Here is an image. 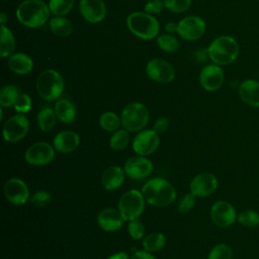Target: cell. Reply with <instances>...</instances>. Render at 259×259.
<instances>
[{
  "instance_id": "23",
  "label": "cell",
  "mask_w": 259,
  "mask_h": 259,
  "mask_svg": "<svg viewBox=\"0 0 259 259\" xmlns=\"http://www.w3.org/2000/svg\"><path fill=\"white\" fill-rule=\"evenodd\" d=\"M9 69L18 75L29 74L33 69V61L31 58L23 53L12 54L8 59Z\"/></svg>"
},
{
  "instance_id": "27",
  "label": "cell",
  "mask_w": 259,
  "mask_h": 259,
  "mask_svg": "<svg viewBox=\"0 0 259 259\" xmlns=\"http://www.w3.org/2000/svg\"><path fill=\"white\" fill-rule=\"evenodd\" d=\"M57 115L50 107L42 108L37 114V125L42 132H50L56 124Z\"/></svg>"
},
{
  "instance_id": "16",
  "label": "cell",
  "mask_w": 259,
  "mask_h": 259,
  "mask_svg": "<svg viewBox=\"0 0 259 259\" xmlns=\"http://www.w3.org/2000/svg\"><path fill=\"white\" fill-rule=\"evenodd\" d=\"M4 194L13 204H23L29 198V191L24 181L19 178H11L4 185Z\"/></svg>"
},
{
  "instance_id": "6",
  "label": "cell",
  "mask_w": 259,
  "mask_h": 259,
  "mask_svg": "<svg viewBox=\"0 0 259 259\" xmlns=\"http://www.w3.org/2000/svg\"><path fill=\"white\" fill-rule=\"evenodd\" d=\"M120 120L124 130L139 132L147 125L149 121V111L144 104L132 102L122 109Z\"/></svg>"
},
{
  "instance_id": "21",
  "label": "cell",
  "mask_w": 259,
  "mask_h": 259,
  "mask_svg": "<svg viewBox=\"0 0 259 259\" xmlns=\"http://www.w3.org/2000/svg\"><path fill=\"white\" fill-rule=\"evenodd\" d=\"M241 99L252 107H259V82L253 79L243 81L239 87Z\"/></svg>"
},
{
  "instance_id": "11",
  "label": "cell",
  "mask_w": 259,
  "mask_h": 259,
  "mask_svg": "<svg viewBox=\"0 0 259 259\" xmlns=\"http://www.w3.org/2000/svg\"><path fill=\"white\" fill-rule=\"evenodd\" d=\"M146 73L152 80L159 83H169L175 77V71L172 65L159 58H154L148 62Z\"/></svg>"
},
{
  "instance_id": "2",
  "label": "cell",
  "mask_w": 259,
  "mask_h": 259,
  "mask_svg": "<svg viewBox=\"0 0 259 259\" xmlns=\"http://www.w3.org/2000/svg\"><path fill=\"white\" fill-rule=\"evenodd\" d=\"M50 12L49 5L42 0H24L16 10V17L24 26L36 28L46 24Z\"/></svg>"
},
{
  "instance_id": "12",
  "label": "cell",
  "mask_w": 259,
  "mask_h": 259,
  "mask_svg": "<svg viewBox=\"0 0 259 259\" xmlns=\"http://www.w3.org/2000/svg\"><path fill=\"white\" fill-rule=\"evenodd\" d=\"M159 135L154 130H145L140 132L134 139L133 149L141 155L147 156L154 153L159 146Z\"/></svg>"
},
{
  "instance_id": "7",
  "label": "cell",
  "mask_w": 259,
  "mask_h": 259,
  "mask_svg": "<svg viewBox=\"0 0 259 259\" xmlns=\"http://www.w3.org/2000/svg\"><path fill=\"white\" fill-rule=\"evenodd\" d=\"M118 210L124 221L138 219L145 210V198L142 192L132 189L124 192L118 200Z\"/></svg>"
},
{
  "instance_id": "38",
  "label": "cell",
  "mask_w": 259,
  "mask_h": 259,
  "mask_svg": "<svg viewBox=\"0 0 259 259\" xmlns=\"http://www.w3.org/2000/svg\"><path fill=\"white\" fill-rule=\"evenodd\" d=\"M31 108V98L28 94L22 93L18 96L15 104L14 109L19 113H26Z\"/></svg>"
},
{
  "instance_id": "8",
  "label": "cell",
  "mask_w": 259,
  "mask_h": 259,
  "mask_svg": "<svg viewBox=\"0 0 259 259\" xmlns=\"http://www.w3.org/2000/svg\"><path fill=\"white\" fill-rule=\"evenodd\" d=\"M29 121L23 114H16L6 120L3 126L5 141L15 143L22 140L28 133Z\"/></svg>"
},
{
  "instance_id": "46",
  "label": "cell",
  "mask_w": 259,
  "mask_h": 259,
  "mask_svg": "<svg viewBox=\"0 0 259 259\" xmlns=\"http://www.w3.org/2000/svg\"><path fill=\"white\" fill-rule=\"evenodd\" d=\"M6 21H7V15H6L5 12H2V13L0 14V22H1V25H5Z\"/></svg>"
},
{
  "instance_id": "19",
  "label": "cell",
  "mask_w": 259,
  "mask_h": 259,
  "mask_svg": "<svg viewBox=\"0 0 259 259\" xmlns=\"http://www.w3.org/2000/svg\"><path fill=\"white\" fill-rule=\"evenodd\" d=\"M122 219L119 210L112 207H106L99 211L97 223L99 227L106 232H115L122 227Z\"/></svg>"
},
{
  "instance_id": "44",
  "label": "cell",
  "mask_w": 259,
  "mask_h": 259,
  "mask_svg": "<svg viewBox=\"0 0 259 259\" xmlns=\"http://www.w3.org/2000/svg\"><path fill=\"white\" fill-rule=\"evenodd\" d=\"M165 29H166V31H167V32H169V33L177 32V29H178V23L173 22V21L167 22V23H166V25H165Z\"/></svg>"
},
{
  "instance_id": "30",
  "label": "cell",
  "mask_w": 259,
  "mask_h": 259,
  "mask_svg": "<svg viewBox=\"0 0 259 259\" xmlns=\"http://www.w3.org/2000/svg\"><path fill=\"white\" fill-rule=\"evenodd\" d=\"M130 142V135L126 130L116 131L109 140V146L113 151L124 150Z\"/></svg>"
},
{
  "instance_id": "36",
  "label": "cell",
  "mask_w": 259,
  "mask_h": 259,
  "mask_svg": "<svg viewBox=\"0 0 259 259\" xmlns=\"http://www.w3.org/2000/svg\"><path fill=\"white\" fill-rule=\"evenodd\" d=\"M127 231L130 236L135 239V240H140L143 239L145 236V232H146V228L144 226V224L139 221L138 219L130 221L128 225H127Z\"/></svg>"
},
{
  "instance_id": "14",
  "label": "cell",
  "mask_w": 259,
  "mask_h": 259,
  "mask_svg": "<svg viewBox=\"0 0 259 259\" xmlns=\"http://www.w3.org/2000/svg\"><path fill=\"white\" fill-rule=\"evenodd\" d=\"M190 192L198 197H205L212 194L218 188L217 177L208 172L197 174L190 182Z\"/></svg>"
},
{
  "instance_id": "26",
  "label": "cell",
  "mask_w": 259,
  "mask_h": 259,
  "mask_svg": "<svg viewBox=\"0 0 259 259\" xmlns=\"http://www.w3.org/2000/svg\"><path fill=\"white\" fill-rule=\"evenodd\" d=\"M49 26L52 32L59 36H68L73 32L72 22L63 16H56L51 18Z\"/></svg>"
},
{
  "instance_id": "41",
  "label": "cell",
  "mask_w": 259,
  "mask_h": 259,
  "mask_svg": "<svg viewBox=\"0 0 259 259\" xmlns=\"http://www.w3.org/2000/svg\"><path fill=\"white\" fill-rule=\"evenodd\" d=\"M165 7L164 1L162 0H149L145 4V11L149 14H158Z\"/></svg>"
},
{
  "instance_id": "24",
  "label": "cell",
  "mask_w": 259,
  "mask_h": 259,
  "mask_svg": "<svg viewBox=\"0 0 259 259\" xmlns=\"http://www.w3.org/2000/svg\"><path fill=\"white\" fill-rule=\"evenodd\" d=\"M54 110L57 117L65 123H71L75 120L77 111L74 103L70 99L63 98L58 100L55 104Z\"/></svg>"
},
{
  "instance_id": "31",
  "label": "cell",
  "mask_w": 259,
  "mask_h": 259,
  "mask_svg": "<svg viewBox=\"0 0 259 259\" xmlns=\"http://www.w3.org/2000/svg\"><path fill=\"white\" fill-rule=\"evenodd\" d=\"M74 6V0H50L49 8L56 16H64L68 14Z\"/></svg>"
},
{
  "instance_id": "35",
  "label": "cell",
  "mask_w": 259,
  "mask_h": 259,
  "mask_svg": "<svg viewBox=\"0 0 259 259\" xmlns=\"http://www.w3.org/2000/svg\"><path fill=\"white\" fill-rule=\"evenodd\" d=\"M239 223L247 228H254L259 225V213L255 210H244L238 217Z\"/></svg>"
},
{
  "instance_id": "29",
  "label": "cell",
  "mask_w": 259,
  "mask_h": 259,
  "mask_svg": "<svg viewBox=\"0 0 259 259\" xmlns=\"http://www.w3.org/2000/svg\"><path fill=\"white\" fill-rule=\"evenodd\" d=\"M20 95L19 90L14 85H6L2 87L0 91V104L3 107L14 106L18 96Z\"/></svg>"
},
{
  "instance_id": "4",
  "label": "cell",
  "mask_w": 259,
  "mask_h": 259,
  "mask_svg": "<svg viewBox=\"0 0 259 259\" xmlns=\"http://www.w3.org/2000/svg\"><path fill=\"white\" fill-rule=\"evenodd\" d=\"M126 26L130 31L142 38L152 39L159 33L158 20L147 12H133L126 17Z\"/></svg>"
},
{
  "instance_id": "43",
  "label": "cell",
  "mask_w": 259,
  "mask_h": 259,
  "mask_svg": "<svg viewBox=\"0 0 259 259\" xmlns=\"http://www.w3.org/2000/svg\"><path fill=\"white\" fill-rule=\"evenodd\" d=\"M130 259H155L153 255H151L148 251H137L135 252Z\"/></svg>"
},
{
  "instance_id": "39",
  "label": "cell",
  "mask_w": 259,
  "mask_h": 259,
  "mask_svg": "<svg viewBox=\"0 0 259 259\" xmlns=\"http://www.w3.org/2000/svg\"><path fill=\"white\" fill-rule=\"evenodd\" d=\"M194 204H195V195L192 194L191 192L187 193L180 199L178 203V211L181 213H186L190 209H192Z\"/></svg>"
},
{
  "instance_id": "1",
  "label": "cell",
  "mask_w": 259,
  "mask_h": 259,
  "mask_svg": "<svg viewBox=\"0 0 259 259\" xmlns=\"http://www.w3.org/2000/svg\"><path fill=\"white\" fill-rule=\"evenodd\" d=\"M142 193L147 202L158 207L169 205L176 197V191L172 184L160 177L152 178L146 182L142 188Z\"/></svg>"
},
{
  "instance_id": "10",
  "label": "cell",
  "mask_w": 259,
  "mask_h": 259,
  "mask_svg": "<svg viewBox=\"0 0 259 259\" xmlns=\"http://www.w3.org/2000/svg\"><path fill=\"white\" fill-rule=\"evenodd\" d=\"M55 156L54 148L46 142H37L27 148L24 154L26 162L33 166L49 164Z\"/></svg>"
},
{
  "instance_id": "13",
  "label": "cell",
  "mask_w": 259,
  "mask_h": 259,
  "mask_svg": "<svg viewBox=\"0 0 259 259\" xmlns=\"http://www.w3.org/2000/svg\"><path fill=\"white\" fill-rule=\"evenodd\" d=\"M224 72L219 65H206L199 74V83L203 89L209 92L219 90L224 83Z\"/></svg>"
},
{
  "instance_id": "17",
  "label": "cell",
  "mask_w": 259,
  "mask_h": 259,
  "mask_svg": "<svg viewBox=\"0 0 259 259\" xmlns=\"http://www.w3.org/2000/svg\"><path fill=\"white\" fill-rule=\"evenodd\" d=\"M79 11L85 20L97 23L104 19L106 6L102 0H80Z\"/></svg>"
},
{
  "instance_id": "25",
  "label": "cell",
  "mask_w": 259,
  "mask_h": 259,
  "mask_svg": "<svg viewBox=\"0 0 259 259\" xmlns=\"http://www.w3.org/2000/svg\"><path fill=\"white\" fill-rule=\"evenodd\" d=\"M15 49V38L11 30L5 25L0 28V56L2 58L10 57Z\"/></svg>"
},
{
  "instance_id": "15",
  "label": "cell",
  "mask_w": 259,
  "mask_h": 259,
  "mask_svg": "<svg viewBox=\"0 0 259 259\" xmlns=\"http://www.w3.org/2000/svg\"><path fill=\"white\" fill-rule=\"evenodd\" d=\"M210 217L214 225L226 228L231 226L236 220V210L234 206L225 200H220L213 203L210 209Z\"/></svg>"
},
{
  "instance_id": "34",
  "label": "cell",
  "mask_w": 259,
  "mask_h": 259,
  "mask_svg": "<svg viewBox=\"0 0 259 259\" xmlns=\"http://www.w3.org/2000/svg\"><path fill=\"white\" fill-rule=\"evenodd\" d=\"M233 251L227 244H218L209 252L207 259H232Z\"/></svg>"
},
{
  "instance_id": "32",
  "label": "cell",
  "mask_w": 259,
  "mask_h": 259,
  "mask_svg": "<svg viewBox=\"0 0 259 259\" xmlns=\"http://www.w3.org/2000/svg\"><path fill=\"white\" fill-rule=\"evenodd\" d=\"M120 122H121L120 118L114 112H111V111H106L102 113L99 118L100 126L107 132L116 131L119 127Z\"/></svg>"
},
{
  "instance_id": "5",
  "label": "cell",
  "mask_w": 259,
  "mask_h": 259,
  "mask_svg": "<svg viewBox=\"0 0 259 259\" xmlns=\"http://www.w3.org/2000/svg\"><path fill=\"white\" fill-rule=\"evenodd\" d=\"M35 85L38 95L47 101L58 99L64 91L63 77L53 69H47L41 72L36 79Z\"/></svg>"
},
{
  "instance_id": "28",
  "label": "cell",
  "mask_w": 259,
  "mask_h": 259,
  "mask_svg": "<svg viewBox=\"0 0 259 259\" xmlns=\"http://www.w3.org/2000/svg\"><path fill=\"white\" fill-rule=\"evenodd\" d=\"M166 237L162 233L155 232L146 236L143 240V247L148 252L159 251L166 245Z\"/></svg>"
},
{
  "instance_id": "18",
  "label": "cell",
  "mask_w": 259,
  "mask_h": 259,
  "mask_svg": "<svg viewBox=\"0 0 259 259\" xmlns=\"http://www.w3.org/2000/svg\"><path fill=\"white\" fill-rule=\"evenodd\" d=\"M153 169V163L144 157L130 158L124 164V172L132 179L146 178L152 173Z\"/></svg>"
},
{
  "instance_id": "20",
  "label": "cell",
  "mask_w": 259,
  "mask_h": 259,
  "mask_svg": "<svg viewBox=\"0 0 259 259\" xmlns=\"http://www.w3.org/2000/svg\"><path fill=\"white\" fill-rule=\"evenodd\" d=\"M79 136L72 131H63L56 135L53 141L54 148L61 153H70L79 146Z\"/></svg>"
},
{
  "instance_id": "37",
  "label": "cell",
  "mask_w": 259,
  "mask_h": 259,
  "mask_svg": "<svg viewBox=\"0 0 259 259\" xmlns=\"http://www.w3.org/2000/svg\"><path fill=\"white\" fill-rule=\"evenodd\" d=\"M165 7L175 13H181L186 11L190 5L191 0H163Z\"/></svg>"
},
{
  "instance_id": "33",
  "label": "cell",
  "mask_w": 259,
  "mask_h": 259,
  "mask_svg": "<svg viewBox=\"0 0 259 259\" xmlns=\"http://www.w3.org/2000/svg\"><path fill=\"white\" fill-rule=\"evenodd\" d=\"M157 45L162 51L167 53H174L179 49L178 39L170 33H165L158 36Z\"/></svg>"
},
{
  "instance_id": "9",
  "label": "cell",
  "mask_w": 259,
  "mask_h": 259,
  "mask_svg": "<svg viewBox=\"0 0 259 259\" xmlns=\"http://www.w3.org/2000/svg\"><path fill=\"white\" fill-rule=\"evenodd\" d=\"M205 31V22L196 15H189L178 22L177 33L185 40H195L203 35Z\"/></svg>"
},
{
  "instance_id": "42",
  "label": "cell",
  "mask_w": 259,
  "mask_h": 259,
  "mask_svg": "<svg viewBox=\"0 0 259 259\" xmlns=\"http://www.w3.org/2000/svg\"><path fill=\"white\" fill-rule=\"evenodd\" d=\"M168 127H169V119H168V117H166V116H161V117H159V118L156 120L155 124H154V131H155L158 135L165 133V132L168 130Z\"/></svg>"
},
{
  "instance_id": "45",
  "label": "cell",
  "mask_w": 259,
  "mask_h": 259,
  "mask_svg": "<svg viewBox=\"0 0 259 259\" xmlns=\"http://www.w3.org/2000/svg\"><path fill=\"white\" fill-rule=\"evenodd\" d=\"M108 259H128V256L125 252H117L112 254Z\"/></svg>"
},
{
  "instance_id": "3",
  "label": "cell",
  "mask_w": 259,
  "mask_h": 259,
  "mask_svg": "<svg viewBox=\"0 0 259 259\" xmlns=\"http://www.w3.org/2000/svg\"><path fill=\"white\" fill-rule=\"evenodd\" d=\"M207 55L213 64L227 66L237 59L239 55V45L234 37L222 35L210 42L207 48Z\"/></svg>"
},
{
  "instance_id": "40",
  "label": "cell",
  "mask_w": 259,
  "mask_h": 259,
  "mask_svg": "<svg viewBox=\"0 0 259 259\" xmlns=\"http://www.w3.org/2000/svg\"><path fill=\"white\" fill-rule=\"evenodd\" d=\"M51 194L46 190H39L30 197V202L35 206H45L51 201Z\"/></svg>"
},
{
  "instance_id": "22",
  "label": "cell",
  "mask_w": 259,
  "mask_h": 259,
  "mask_svg": "<svg viewBox=\"0 0 259 259\" xmlns=\"http://www.w3.org/2000/svg\"><path fill=\"white\" fill-rule=\"evenodd\" d=\"M124 180L123 170L119 166L107 167L101 175V184L106 190H114L118 188Z\"/></svg>"
}]
</instances>
